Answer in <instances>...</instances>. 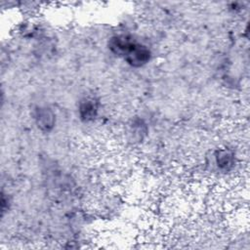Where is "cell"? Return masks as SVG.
I'll list each match as a JSON object with an SVG mask.
<instances>
[{
    "mask_svg": "<svg viewBox=\"0 0 250 250\" xmlns=\"http://www.w3.org/2000/svg\"><path fill=\"white\" fill-rule=\"evenodd\" d=\"M124 59L132 66H142L149 61L150 52L146 47L135 42Z\"/></svg>",
    "mask_w": 250,
    "mask_h": 250,
    "instance_id": "obj_1",
    "label": "cell"
},
{
    "mask_svg": "<svg viewBox=\"0 0 250 250\" xmlns=\"http://www.w3.org/2000/svg\"><path fill=\"white\" fill-rule=\"evenodd\" d=\"M98 106L94 100L92 99H85L80 103L79 105V115L83 120H91L97 114Z\"/></svg>",
    "mask_w": 250,
    "mask_h": 250,
    "instance_id": "obj_2",
    "label": "cell"
},
{
    "mask_svg": "<svg viewBox=\"0 0 250 250\" xmlns=\"http://www.w3.org/2000/svg\"><path fill=\"white\" fill-rule=\"evenodd\" d=\"M36 122L38 124V127H40L43 130H49L53 127L55 116L48 108H39L37 109L36 113Z\"/></svg>",
    "mask_w": 250,
    "mask_h": 250,
    "instance_id": "obj_3",
    "label": "cell"
},
{
    "mask_svg": "<svg viewBox=\"0 0 250 250\" xmlns=\"http://www.w3.org/2000/svg\"><path fill=\"white\" fill-rule=\"evenodd\" d=\"M233 163L232 154L228 150H221L217 155V164L222 169H229Z\"/></svg>",
    "mask_w": 250,
    "mask_h": 250,
    "instance_id": "obj_4",
    "label": "cell"
}]
</instances>
